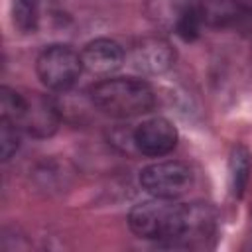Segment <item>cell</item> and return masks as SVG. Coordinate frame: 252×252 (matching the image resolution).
Masks as SVG:
<instances>
[{"label":"cell","mask_w":252,"mask_h":252,"mask_svg":"<svg viewBox=\"0 0 252 252\" xmlns=\"http://www.w3.org/2000/svg\"><path fill=\"white\" fill-rule=\"evenodd\" d=\"M187 219L189 203L154 197L130 209L128 226L138 238L156 240L169 246H183Z\"/></svg>","instance_id":"1"},{"label":"cell","mask_w":252,"mask_h":252,"mask_svg":"<svg viewBox=\"0 0 252 252\" xmlns=\"http://www.w3.org/2000/svg\"><path fill=\"white\" fill-rule=\"evenodd\" d=\"M93 106L110 118H134L148 114L156 106L154 89L134 77H108L89 89Z\"/></svg>","instance_id":"2"},{"label":"cell","mask_w":252,"mask_h":252,"mask_svg":"<svg viewBox=\"0 0 252 252\" xmlns=\"http://www.w3.org/2000/svg\"><path fill=\"white\" fill-rule=\"evenodd\" d=\"M83 71L81 55L71 47L63 43L47 45L35 61V73L39 81L49 91H69L79 81V75Z\"/></svg>","instance_id":"3"},{"label":"cell","mask_w":252,"mask_h":252,"mask_svg":"<svg viewBox=\"0 0 252 252\" xmlns=\"http://www.w3.org/2000/svg\"><path fill=\"white\" fill-rule=\"evenodd\" d=\"M193 169L179 159L156 161L140 171V185L152 197L177 199L193 185Z\"/></svg>","instance_id":"4"},{"label":"cell","mask_w":252,"mask_h":252,"mask_svg":"<svg viewBox=\"0 0 252 252\" xmlns=\"http://www.w3.org/2000/svg\"><path fill=\"white\" fill-rule=\"evenodd\" d=\"M16 126L20 130L28 132L33 138L53 136L57 126H59V106H57V102L47 94L28 93L24 112H22Z\"/></svg>","instance_id":"5"},{"label":"cell","mask_w":252,"mask_h":252,"mask_svg":"<svg viewBox=\"0 0 252 252\" xmlns=\"http://www.w3.org/2000/svg\"><path fill=\"white\" fill-rule=\"evenodd\" d=\"M132 138H134L136 152L148 158H161L175 148L177 130L167 118L154 116L138 124L136 130L132 132Z\"/></svg>","instance_id":"6"},{"label":"cell","mask_w":252,"mask_h":252,"mask_svg":"<svg viewBox=\"0 0 252 252\" xmlns=\"http://www.w3.org/2000/svg\"><path fill=\"white\" fill-rule=\"evenodd\" d=\"M132 63L144 75H161L169 71L175 63L173 45L158 35L140 39L132 49Z\"/></svg>","instance_id":"7"},{"label":"cell","mask_w":252,"mask_h":252,"mask_svg":"<svg viewBox=\"0 0 252 252\" xmlns=\"http://www.w3.org/2000/svg\"><path fill=\"white\" fill-rule=\"evenodd\" d=\"M83 69L96 77H110L114 71H118L124 63V49L108 39V37H96L89 41L81 51Z\"/></svg>","instance_id":"8"},{"label":"cell","mask_w":252,"mask_h":252,"mask_svg":"<svg viewBox=\"0 0 252 252\" xmlns=\"http://www.w3.org/2000/svg\"><path fill=\"white\" fill-rule=\"evenodd\" d=\"M197 4L209 26H226L240 16V4L236 0H201Z\"/></svg>","instance_id":"9"},{"label":"cell","mask_w":252,"mask_h":252,"mask_svg":"<svg viewBox=\"0 0 252 252\" xmlns=\"http://www.w3.org/2000/svg\"><path fill=\"white\" fill-rule=\"evenodd\" d=\"M248 177H250V154L246 148L236 146L230 152V159H228V183L234 197H240L244 193Z\"/></svg>","instance_id":"10"},{"label":"cell","mask_w":252,"mask_h":252,"mask_svg":"<svg viewBox=\"0 0 252 252\" xmlns=\"http://www.w3.org/2000/svg\"><path fill=\"white\" fill-rule=\"evenodd\" d=\"M203 26H205V20L197 2L183 6L175 18V32L183 41H195L201 35Z\"/></svg>","instance_id":"11"},{"label":"cell","mask_w":252,"mask_h":252,"mask_svg":"<svg viewBox=\"0 0 252 252\" xmlns=\"http://www.w3.org/2000/svg\"><path fill=\"white\" fill-rule=\"evenodd\" d=\"M12 22L24 33H33L39 22V0H12Z\"/></svg>","instance_id":"12"},{"label":"cell","mask_w":252,"mask_h":252,"mask_svg":"<svg viewBox=\"0 0 252 252\" xmlns=\"http://www.w3.org/2000/svg\"><path fill=\"white\" fill-rule=\"evenodd\" d=\"M24 106H26V94H22L10 87L0 89V118L2 120L18 124V120L24 112Z\"/></svg>","instance_id":"13"},{"label":"cell","mask_w":252,"mask_h":252,"mask_svg":"<svg viewBox=\"0 0 252 252\" xmlns=\"http://www.w3.org/2000/svg\"><path fill=\"white\" fill-rule=\"evenodd\" d=\"M20 128L8 120L0 118V156L2 161H8L20 148Z\"/></svg>","instance_id":"14"}]
</instances>
